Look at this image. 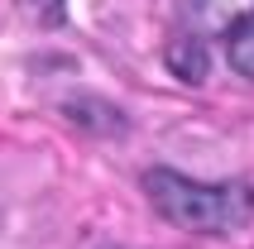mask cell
Returning a JSON list of instances; mask_svg holds the SVG:
<instances>
[{"mask_svg":"<svg viewBox=\"0 0 254 249\" xmlns=\"http://www.w3.org/2000/svg\"><path fill=\"white\" fill-rule=\"evenodd\" d=\"M149 206L178 230L192 235H230L250 225L254 216V187L250 182H201L173 168H149L139 178Z\"/></svg>","mask_w":254,"mask_h":249,"instance_id":"1","label":"cell"},{"mask_svg":"<svg viewBox=\"0 0 254 249\" xmlns=\"http://www.w3.org/2000/svg\"><path fill=\"white\" fill-rule=\"evenodd\" d=\"M254 24V0H183V34L211 43V39H235Z\"/></svg>","mask_w":254,"mask_h":249,"instance_id":"2","label":"cell"},{"mask_svg":"<svg viewBox=\"0 0 254 249\" xmlns=\"http://www.w3.org/2000/svg\"><path fill=\"white\" fill-rule=\"evenodd\" d=\"M168 67L178 72L183 82H201V77H206V43L178 29L173 43H168Z\"/></svg>","mask_w":254,"mask_h":249,"instance_id":"3","label":"cell"},{"mask_svg":"<svg viewBox=\"0 0 254 249\" xmlns=\"http://www.w3.org/2000/svg\"><path fill=\"white\" fill-rule=\"evenodd\" d=\"M230 62H235V72H240V77H250V82H254V24L245 29V34H235V39H230Z\"/></svg>","mask_w":254,"mask_h":249,"instance_id":"4","label":"cell"}]
</instances>
